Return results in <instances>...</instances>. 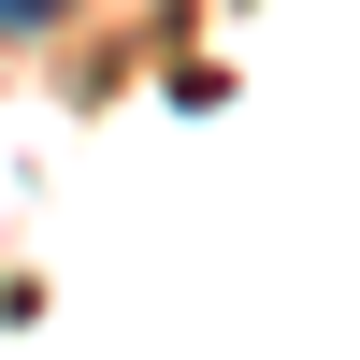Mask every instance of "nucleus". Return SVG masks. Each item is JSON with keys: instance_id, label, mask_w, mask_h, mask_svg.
<instances>
[{"instance_id": "1", "label": "nucleus", "mask_w": 360, "mask_h": 360, "mask_svg": "<svg viewBox=\"0 0 360 360\" xmlns=\"http://www.w3.org/2000/svg\"><path fill=\"white\" fill-rule=\"evenodd\" d=\"M58 15H72V0H0V29H58Z\"/></svg>"}]
</instances>
